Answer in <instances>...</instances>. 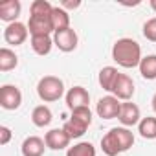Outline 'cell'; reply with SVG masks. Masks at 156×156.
<instances>
[{
    "label": "cell",
    "mask_w": 156,
    "mask_h": 156,
    "mask_svg": "<svg viewBox=\"0 0 156 156\" xmlns=\"http://www.w3.org/2000/svg\"><path fill=\"white\" fill-rule=\"evenodd\" d=\"M112 59L121 68H136L141 62V48L134 39H118L112 46Z\"/></svg>",
    "instance_id": "cell-1"
},
{
    "label": "cell",
    "mask_w": 156,
    "mask_h": 156,
    "mask_svg": "<svg viewBox=\"0 0 156 156\" xmlns=\"http://www.w3.org/2000/svg\"><path fill=\"white\" fill-rule=\"evenodd\" d=\"M134 145V134L127 127H114L101 138V149L107 156H118Z\"/></svg>",
    "instance_id": "cell-2"
},
{
    "label": "cell",
    "mask_w": 156,
    "mask_h": 156,
    "mask_svg": "<svg viewBox=\"0 0 156 156\" xmlns=\"http://www.w3.org/2000/svg\"><path fill=\"white\" fill-rule=\"evenodd\" d=\"M37 94L44 103L59 101L64 94V83L55 75H44L37 85Z\"/></svg>",
    "instance_id": "cell-3"
},
{
    "label": "cell",
    "mask_w": 156,
    "mask_h": 156,
    "mask_svg": "<svg viewBox=\"0 0 156 156\" xmlns=\"http://www.w3.org/2000/svg\"><path fill=\"white\" fill-rule=\"evenodd\" d=\"M22 103V92L15 85H4L0 88V107L6 110H17Z\"/></svg>",
    "instance_id": "cell-4"
},
{
    "label": "cell",
    "mask_w": 156,
    "mask_h": 156,
    "mask_svg": "<svg viewBox=\"0 0 156 156\" xmlns=\"http://www.w3.org/2000/svg\"><path fill=\"white\" fill-rule=\"evenodd\" d=\"M28 33H30L28 26L17 20V22H11V24L6 26V30H4V41L8 44H11V46H20V44L26 42Z\"/></svg>",
    "instance_id": "cell-5"
},
{
    "label": "cell",
    "mask_w": 156,
    "mask_h": 156,
    "mask_svg": "<svg viewBox=\"0 0 156 156\" xmlns=\"http://www.w3.org/2000/svg\"><path fill=\"white\" fill-rule=\"evenodd\" d=\"M119 110H121V103L118 98L114 96H105L98 101V107H96V112L101 119H114L119 116Z\"/></svg>",
    "instance_id": "cell-6"
},
{
    "label": "cell",
    "mask_w": 156,
    "mask_h": 156,
    "mask_svg": "<svg viewBox=\"0 0 156 156\" xmlns=\"http://www.w3.org/2000/svg\"><path fill=\"white\" fill-rule=\"evenodd\" d=\"M77 33H75V30H72V28H66V30H59V31H55L53 33V44L61 50V51H64V53H68V51H73L75 48H77Z\"/></svg>",
    "instance_id": "cell-7"
},
{
    "label": "cell",
    "mask_w": 156,
    "mask_h": 156,
    "mask_svg": "<svg viewBox=\"0 0 156 156\" xmlns=\"http://www.w3.org/2000/svg\"><path fill=\"white\" fill-rule=\"evenodd\" d=\"M112 94H114V98H118L121 101H129L134 96V81L127 73H119L112 87Z\"/></svg>",
    "instance_id": "cell-8"
},
{
    "label": "cell",
    "mask_w": 156,
    "mask_h": 156,
    "mask_svg": "<svg viewBox=\"0 0 156 156\" xmlns=\"http://www.w3.org/2000/svg\"><path fill=\"white\" fill-rule=\"evenodd\" d=\"M88 103H90V94L83 87H72L66 92V105H68L70 110L81 108V107H88Z\"/></svg>",
    "instance_id": "cell-9"
},
{
    "label": "cell",
    "mask_w": 156,
    "mask_h": 156,
    "mask_svg": "<svg viewBox=\"0 0 156 156\" xmlns=\"http://www.w3.org/2000/svg\"><path fill=\"white\" fill-rule=\"evenodd\" d=\"M70 136L64 132V129H51L46 132L44 136V141H46V147L51 149V151H62L70 145Z\"/></svg>",
    "instance_id": "cell-10"
},
{
    "label": "cell",
    "mask_w": 156,
    "mask_h": 156,
    "mask_svg": "<svg viewBox=\"0 0 156 156\" xmlns=\"http://www.w3.org/2000/svg\"><path fill=\"white\" fill-rule=\"evenodd\" d=\"M141 114H140V107L136 103H130V101H125L121 103V110H119V116L118 119L121 121L123 127H132V125H138L141 119Z\"/></svg>",
    "instance_id": "cell-11"
},
{
    "label": "cell",
    "mask_w": 156,
    "mask_h": 156,
    "mask_svg": "<svg viewBox=\"0 0 156 156\" xmlns=\"http://www.w3.org/2000/svg\"><path fill=\"white\" fill-rule=\"evenodd\" d=\"M28 30H30V35H31V37L55 33L53 24H51V17H31V15H30Z\"/></svg>",
    "instance_id": "cell-12"
},
{
    "label": "cell",
    "mask_w": 156,
    "mask_h": 156,
    "mask_svg": "<svg viewBox=\"0 0 156 156\" xmlns=\"http://www.w3.org/2000/svg\"><path fill=\"white\" fill-rule=\"evenodd\" d=\"M46 149V141L39 136H30L22 141V156H42Z\"/></svg>",
    "instance_id": "cell-13"
},
{
    "label": "cell",
    "mask_w": 156,
    "mask_h": 156,
    "mask_svg": "<svg viewBox=\"0 0 156 156\" xmlns=\"http://www.w3.org/2000/svg\"><path fill=\"white\" fill-rule=\"evenodd\" d=\"M20 2L19 0H6V2L0 4V20H4V22H17L19 15H20Z\"/></svg>",
    "instance_id": "cell-14"
},
{
    "label": "cell",
    "mask_w": 156,
    "mask_h": 156,
    "mask_svg": "<svg viewBox=\"0 0 156 156\" xmlns=\"http://www.w3.org/2000/svg\"><path fill=\"white\" fill-rule=\"evenodd\" d=\"M118 75H119V72L114 66L101 68L99 70V85H101V88L107 90V92H112V87H114V83L118 79Z\"/></svg>",
    "instance_id": "cell-15"
},
{
    "label": "cell",
    "mask_w": 156,
    "mask_h": 156,
    "mask_svg": "<svg viewBox=\"0 0 156 156\" xmlns=\"http://www.w3.org/2000/svg\"><path fill=\"white\" fill-rule=\"evenodd\" d=\"M51 110L46 107V105H39V107H35L33 108V112H31V121H33V125L35 127H48L50 123H51Z\"/></svg>",
    "instance_id": "cell-16"
},
{
    "label": "cell",
    "mask_w": 156,
    "mask_h": 156,
    "mask_svg": "<svg viewBox=\"0 0 156 156\" xmlns=\"http://www.w3.org/2000/svg\"><path fill=\"white\" fill-rule=\"evenodd\" d=\"M53 39L50 35H35L31 37V48L37 55H48L51 51Z\"/></svg>",
    "instance_id": "cell-17"
},
{
    "label": "cell",
    "mask_w": 156,
    "mask_h": 156,
    "mask_svg": "<svg viewBox=\"0 0 156 156\" xmlns=\"http://www.w3.org/2000/svg\"><path fill=\"white\" fill-rule=\"evenodd\" d=\"M138 68H140V73H141L143 79L154 81V79H156V55H147V57H143Z\"/></svg>",
    "instance_id": "cell-18"
},
{
    "label": "cell",
    "mask_w": 156,
    "mask_h": 156,
    "mask_svg": "<svg viewBox=\"0 0 156 156\" xmlns=\"http://www.w3.org/2000/svg\"><path fill=\"white\" fill-rule=\"evenodd\" d=\"M17 64H19V57L13 50H9V48L0 50V72H9V70L17 68Z\"/></svg>",
    "instance_id": "cell-19"
},
{
    "label": "cell",
    "mask_w": 156,
    "mask_h": 156,
    "mask_svg": "<svg viewBox=\"0 0 156 156\" xmlns=\"http://www.w3.org/2000/svg\"><path fill=\"white\" fill-rule=\"evenodd\" d=\"M51 24H53V30L55 31L70 28V15H68V11L62 9L61 6L53 8V11H51Z\"/></svg>",
    "instance_id": "cell-20"
},
{
    "label": "cell",
    "mask_w": 156,
    "mask_h": 156,
    "mask_svg": "<svg viewBox=\"0 0 156 156\" xmlns=\"http://www.w3.org/2000/svg\"><path fill=\"white\" fill-rule=\"evenodd\" d=\"M138 132L145 140H156V118L147 116L138 123Z\"/></svg>",
    "instance_id": "cell-21"
},
{
    "label": "cell",
    "mask_w": 156,
    "mask_h": 156,
    "mask_svg": "<svg viewBox=\"0 0 156 156\" xmlns=\"http://www.w3.org/2000/svg\"><path fill=\"white\" fill-rule=\"evenodd\" d=\"M70 119H72L73 123H77V125H81V127L88 129V127H90V123H92V110H90L88 107L75 108V110H72Z\"/></svg>",
    "instance_id": "cell-22"
},
{
    "label": "cell",
    "mask_w": 156,
    "mask_h": 156,
    "mask_svg": "<svg viewBox=\"0 0 156 156\" xmlns=\"http://www.w3.org/2000/svg\"><path fill=\"white\" fill-rule=\"evenodd\" d=\"M66 156H96V147L90 141H79L68 149Z\"/></svg>",
    "instance_id": "cell-23"
},
{
    "label": "cell",
    "mask_w": 156,
    "mask_h": 156,
    "mask_svg": "<svg viewBox=\"0 0 156 156\" xmlns=\"http://www.w3.org/2000/svg\"><path fill=\"white\" fill-rule=\"evenodd\" d=\"M51 11H53V6L48 0H35L30 6L31 17H51Z\"/></svg>",
    "instance_id": "cell-24"
},
{
    "label": "cell",
    "mask_w": 156,
    "mask_h": 156,
    "mask_svg": "<svg viewBox=\"0 0 156 156\" xmlns=\"http://www.w3.org/2000/svg\"><path fill=\"white\" fill-rule=\"evenodd\" d=\"M62 129H64V132L73 140V138H81L85 132H87V129L85 127H81V125H77V123H73L72 119H68L64 125H62Z\"/></svg>",
    "instance_id": "cell-25"
},
{
    "label": "cell",
    "mask_w": 156,
    "mask_h": 156,
    "mask_svg": "<svg viewBox=\"0 0 156 156\" xmlns=\"http://www.w3.org/2000/svg\"><path fill=\"white\" fill-rule=\"evenodd\" d=\"M143 37L147 41H151V42H156V17L149 19L143 24Z\"/></svg>",
    "instance_id": "cell-26"
},
{
    "label": "cell",
    "mask_w": 156,
    "mask_h": 156,
    "mask_svg": "<svg viewBox=\"0 0 156 156\" xmlns=\"http://www.w3.org/2000/svg\"><path fill=\"white\" fill-rule=\"evenodd\" d=\"M9 140H11V130L6 125H2L0 127V145H8Z\"/></svg>",
    "instance_id": "cell-27"
},
{
    "label": "cell",
    "mask_w": 156,
    "mask_h": 156,
    "mask_svg": "<svg viewBox=\"0 0 156 156\" xmlns=\"http://www.w3.org/2000/svg\"><path fill=\"white\" fill-rule=\"evenodd\" d=\"M79 6H81V2H79V0H73V2L62 0V2H61V8H62V9H75V8H79Z\"/></svg>",
    "instance_id": "cell-28"
},
{
    "label": "cell",
    "mask_w": 156,
    "mask_h": 156,
    "mask_svg": "<svg viewBox=\"0 0 156 156\" xmlns=\"http://www.w3.org/2000/svg\"><path fill=\"white\" fill-rule=\"evenodd\" d=\"M151 103H152V110H154V112H156V94H154V96H152V101H151Z\"/></svg>",
    "instance_id": "cell-29"
},
{
    "label": "cell",
    "mask_w": 156,
    "mask_h": 156,
    "mask_svg": "<svg viewBox=\"0 0 156 156\" xmlns=\"http://www.w3.org/2000/svg\"><path fill=\"white\" fill-rule=\"evenodd\" d=\"M151 8H152V9L156 11V0H151Z\"/></svg>",
    "instance_id": "cell-30"
}]
</instances>
